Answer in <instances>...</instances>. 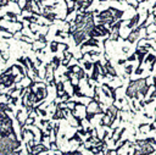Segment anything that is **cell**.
<instances>
[{"label": "cell", "instance_id": "6da1fadb", "mask_svg": "<svg viewBox=\"0 0 156 155\" xmlns=\"http://www.w3.org/2000/svg\"><path fill=\"white\" fill-rule=\"evenodd\" d=\"M150 77H145V78H138V79H132L129 81L127 89H126V95L130 99H135V100H140V92L141 89L147 84Z\"/></svg>", "mask_w": 156, "mask_h": 155}, {"label": "cell", "instance_id": "7a4b0ae2", "mask_svg": "<svg viewBox=\"0 0 156 155\" xmlns=\"http://www.w3.org/2000/svg\"><path fill=\"white\" fill-rule=\"evenodd\" d=\"M145 23V21L143 22V24ZM143 24L141 26H139L138 28H135V29H133L130 33H129V35L126 38V40L128 41V43H130V44H134L138 39H139V37H140V31H141V28H143Z\"/></svg>", "mask_w": 156, "mask_h": 155}, {"label": "cell", "instance_id": "3957f363", "mask_svg": "<svg viewBox=\"0 0 156 155\" xmlns=\"http://www.w3.org/2000/svg\"><path fill=\"white\" fill-rule=\"evenodd\" d=\"M35 93H37V101H35V104H38L39 101H41V100H44L46 96H48V88L44 85V87H37V89H35Z\"/></svg>", "mask_w": 156, "mask_h": 155}, {"label": "cell", "instance_id": "277c9868", "mask_svg": "<svg viewBox=\"0 0 156 155\" xmlns=\"http://www.w3.org/2000/svg\"><path fill=\"white\" fill-rule=\"evenodd\" d=\"M104 67H105V70H106V72H107L108 76H111V77H118L117 71H116V68L112 66V63L110 62V60H106V63H105Z\"/></svg>", "mask_w": 156, "mask_h": 155}, {"label": "cell", "instance_id": "5b68a950", "mask_svg": "<svg viewBox=\"0 0 156 155\" xmlns=\"http://www.w3.org/2000/svg\"><path fill=\"white\" fill-rule=\"evenodd\" d=\"M99 65H100V61H96L93 65V73H91V77H90V79H93V81H98V78H99V73H100Z\"/></svg>", "mask_w": 156, "mask_h": 155}, {"label": "cell", "instance_id": "8992f818", "mask_svg": "<svg viewBox=\"0 0 156 155\" xmlns=\"http://www.w3.org/2000/svg\"><path fill=\"white\" fill-rule=\"evenodd\" d=\"M144 62H146V63H151V66H150V71H154V66H155V63H156V56L154 55V54H147L146 55V59L144 60Z\"/></svg>", "mask_w": 156, "mask_h": 155}, {"label": "cell", "instance_id": "52a82bcc", "mask_svg": "<svg viewBox=\"0 0 156 155\" xmlns=\"http://www.w3.org/2000/svg\"><path fill=\"white\" fill-rule=\"evenodd\" d=\"M82 46H95V48H98L99 46V40L96 38H90L87 41H84L82 44Z\"/></svg>", "mask_w": 156, "mask_h": 155}, {"label": "cell", "instance_id": "ba28073f", "mask_svg": "<svg viewBox=\"0 0 156 155\" xmlns=\"http://www.w3.org/2000/svg\"><path fill=\"white\" fill-rule=\"evenodd\" d=\"M139 18H140V16H139V13H136L134 17H132L130 20H129V22H128V24H127V27L130 29V28H134L136 24H138V22H139Z\"/></svg>", "mask_w": 156, "mask_h": 155}, {"label": "cell", "instance_id": "9c48e42d", "mask_svg": "<svg viewBox=\"0 0 156 155\" xmlns=\"http://www.w3.org/2000/svg\"><path fill=\"white\" fill-rule=\"evenodd\" d=\"M17 61H18V62L24 67V70H26V71H29V68H30V67H29V63H28L27 57H26V59H24V57H18V59H17Z\"/></svg>", "mask_w": 156, "mask_h": 155}, {"label": "cell", "instance_id": "30bf717a", "mask_svg": "<svg viewBox=\"0 0 156 155\" xmlns=\"http://www.w3.org/2000/svg\"><path fill=\"white\" fill-rule=\"evenodd\" d=\"M51 65H52V70L54 71H56L57 68H58V66H60V63H61V60H60V57H57V56H55L52 60H51V62H50Z\"/></svg>", "mask_w": 156, "mask_h": 155}, {"label": "cell", "instance_id": "8fae6325", "mask_svg": "<svg viewBox=\"0 0 156 155\" xmlns=\"http://www.w3.org/2000/svg\"><path fill=\"white\" fill-rule=\"evenodd\" d=\"M133 63H128V65H126L124 66V73L127 74V76H132V73H133Z\"/></svg>", "mask_w": 156, "mask_h": 155}, {"label": "cell", "instance_id": "7c38bea8", "mask_svg": "<svg viewBox=\"0 0 156 155\" xmlns=\"http://www.w3.org/2000/svg\"><path fill=\"white\" fill-rule=\"evenodd\" d=\"M83 78H85V72H84V70H83L82 67H78L77 79H78V81H80V79H83Z\"/></svg>", "mask_w": 156, "mask_h": 155}, {"label": "cell", "instance_id": "4fadbf2b", "mask_svg": "<svg viewBox=\"0 0 156 155\" xmlns=\"http://www.w3.org/2000/svg\"><path fill=\"white\" fill-rule=\"evenodd\" d=\"M124 132H126V128L123 127V128H122V129H121V131L118 132V134L116 135V138L113 139V144H117V143H118V140H119V139L122 138V135H123V133H124Z\"/></svg>", "mask_w": 156, "mask_h": 155}, {"label": "cell", "instance_id": "5bb4252c", "mask_svg": "<svg viewBox=\"0 0 156 155\" xmlns=\"http://www.w3.org/2000/svg\"><path fill=\"white\" fill-rule=\"evenodd\" d=\"M58 44H60L58 41H51V43H50V50H51L52 52H56V51L58 50V49H57Z\"/></svg>", "mask_w": 156, "mask_h": 155}, {"label": "cell", "instance_id": "9a60e30c", "mask_svg": "<svg viewBox=\"0 0 156 155\" xmlns=\"http://www.w3.org/2000/svg\"><path fill=\"white\" fill-rule=\"evenodd\" d=\"M62 155H83V153H80L79 150H73V151H66V153H62Z\"/></svg>", "mask_w": 156, "mask_h": 155}, {"label": "cell", "instance_id": "2e32d148", "mask_svg": "<svg viewBox=\"0 0 156 155\" xmlns=\"http://www.w3.org/2000/svg\"><path fill=\"white\" fill-rule=\"evenodd\" d=\"M93 62H90V61H84L83 62V66H84V68L85 70H90V68H93Z\"/></svg>", "mask_w": 156, "mask_h": 155}, {"label": "cell", "instance_id": "e0dca14e", "mask_svg": "<svg viewBox=\"0 0 156 155\" xmlns=\"http://www.w3.org/2000/svg\"><path fill=\"white\" fill-rule=\"evenodd\" d=\"M134 60H136V54H135V52L132 54V55H129V56L127 57V61H128V62H133Z\"/></svg>", "mask_w": 156, "mask_h": 155}, {"label": "cell", "instance_id": "ac0fdd59", "mask_svg": "<svg viewBox=\"0 0 156 155\" xmlns=\"http://www.w3.org/2000/svg\"><path fill=\"white\" fill-rule=\"evenodd\" d=\"M101 93H102V94H104L106 98H111L110 92H108V90H106V89H105V87H102V88H101Z\"/></svg>", "mask_w": 156, "mask_h": 155}, {"label": "cell", "instance_id": "d6986e66", "mask_svg": "<svg viewBox=\"0 0 156 155\" xmlns=\"http://www.w3.org/2000/svg\"><path fill=\"white\" fill-rule=\"evenodd\" d=\"M38 40H39L40 43H44V44L46 43V38H45V35H43V34L39 35V39H38Z\"/></svg>", "mask_w": 156, "mask_h": 155}, {"label": "cell", "instance_id": "ffe728a7", "mask_svg": "<svg viewBox=\"0 0 156 155\" xmlns=\"http://www.w3.org/2000/svg\"><path fill=\"white\" fill-rule=\"evenodd\" d=\"M48 123H49L48 120H40V124H41V126H46Z\"/></svg>", "mask_w": 156, "mask_h": 155}, {"label": "cell", "instance_id": "44dd1931", "mask_svg": "<svg viewBox=\"0 0 156 155\" xmlns=\"http://www.w3.org/2000/svg\"><path fill=\"white\" fill-rule=\"evenodd\" d=\"M149 129H150V131H155V129H156L155 124H154V123H149Z\"/></svg>", "mask_w": 156, "mask_h": 155}, {"label": "cell", "instance_id": "7402d4cb", "mask_svg": "<svg viewBox=\"0 0 156 155\" xmlns=\"http://www.w3.org/2000/svg\"><path fill=\"white\" fill-rule=\"evenodd\" d=\"M122 49H123V52H126V54L129 51V48H128V46H123Z\"/></svg>", "mask_w": 156, "mask_h": 155}, {"label": "cell", "instance_id": "603a6c76", "mask_svg": "<svg viewBox=\"0 0 156 155\" xmlns=\"http://www.w3.org/2000/svg\"><path fill=\"white\" fill-rule=\"evenodd\" d=\"M126 61H127V59L126 60H118V65H124Z\"/></svg>", "mask_w": 156, "mask_h": 155}, {"label": "cell", "instance_id": "cb8c5ba5", "mask_svg": "<svg viewBox=\"0 0 156 155\" xmlns=\"http://www.w3.org/2000/svg\"><path fill=\"white\" fill-rule=\"evenodd\" d=\"M41 62H43V61H41V60H39V57H38V60H37V63H38V65H41Z\"/></svg>", "mask_w": 156, "mask_h": 155}, {"label": "cell", "instance_id": "d4e9b609", "mask_svg": "<svg viewBox=\"0 0 156 155\" xmlns=\"http://www.w3.org/2000/svg\"><path fill=\"white\" fill-rule=\"evenodd\" d=\"M141 1H147V0H141Z\"/></svg>", "mask_w": 156, "mask_h": 155}, {"label": "cell", "instance_id": "484cf974", "mask_svg": "<svg viewBox=\"0 0 156 155\" xmlns=\"http://www.w3.org/2000/svg\"><path fill=\"white\" fill-rule=\"evenodd\" d=\"M155 118H156V116H155Z\"/></svg>", "mask_w": 156, "mask_h": 155}]
</instances>
